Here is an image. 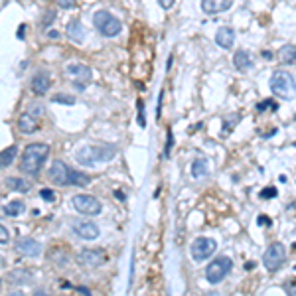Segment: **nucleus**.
Segmentation results:
<instances>
[{"mask_svg":"<svg viewBox=\"0 0 296 296\" xmlns=\"http://www.w3.org/2000/svg\"><path fill=\"white\" fill-rule=\"evenodd\" d=\"M50 156V146L44 142H32L24 148V154H22V162H20V170L24 174L30 176H36L40 174V170L44 168L45 160Z\"/></svg>","mask_w":296,"mask_h":296,"instance_id":"1","label":"nucleus"},{"mask_svg":"<svg viewBox=\"0 0 296 296\" xmlns=\"http://www.w3.org/2000/svg\"><path fill=\"white\" fill-rule=\"evenodd\" d=\"M117 156V148L111 144H99V146H83L75 152V160L85 166H95V164L109 162Z\"/></svg>","mask_w":296,"mask_h":296,"instance_id":"2","label":"nucleus"},{"mask_svg":"<svg viewBox=\"0 0 296 296\" xmlns=\"http://www.w3.org/2000/svg\"><path fill=\"white\" fill-rule=\"evenodd\" d=\"M270 89L279 99H294L296 97V81L288 71H275L270 77Z\"/></svg>","mask_w":296,"mask_h":296,"instance_id":"3","label":"nucleus"},{"mask_svg":"<svg viewBox=\"0 0 296 296\" xmlns=\"http://www.w3.org/2000/svg\"><path fill=\"white\" fill-rule=\"evenodd\" d=\"M93 24H95V28L99 30L105 38H115V36L120 34V30H122L120 20H118L117 16L111 14V12H107V10L95 12V16H93Z\"/></svg>","mask_w":296,"mask_h":296,"instance_id":"4","label":"nucleus"},{"mask_svg":"<svg viewBox=\"0 0 296 296\" xmlns=\"http://www.w3.org/2000/svg\"><path fill=\"white\" fill-rule=\"evenodd\" d=\"M231 259L229 257H219V259H213L206 268V279L211 284H217V282H221L227 275H229V270H231Z\"/></svg>","mask_w":296,"mask_h":296,"instance_id":"5","label":"nucleus"},{"mask_svg":"<svg viewBox=\"0 0 296 296\" xmlns=\"http://www.w3.org/2000/svg\"><path fill=\"white\" fill-rule=\"evenodd\" d=\"M63 73H65V77L73 83V87L79 89V91H83L85 85L91 81V77H93L91 69H89L87 65H83V63H69V65L65 67Z\"/></svg>","mask_w":296,"mask_h":296,"instance_id":"6","label":"nucleus"},{"mask_svg":"<svg viewBox=\"0 0 296 296\" xmlns=\"http://www.w3.org/2000/svg\"><path fill=\"white\" fill-rule=\"evenodd\" d=\"M284 257H286V251H284V245L282 243H273L263 255V265L268 273H275L279 270L284 263Z\"/></svg>","mask_w":296,"mask_h":296,"instance_id":"7","label":"nucleus"},{"mask_svg":"<svg viewBox=\"0 0 296 296\" xmlns=\"http://www.w3.org/2000/svg\"><path fill=\"white\" fill-rule=\"evenodd\" d=\"M73 207L79 211V213H83V215H99L101 209H103L101 202H99L97 198L89 195V193H79V195H75Z\"/></svg>","mask_w":296,"mask_h":296,"instance_id":"8","label":"nucleus"},{"mask_svg":"<svg viewBox=\"0 0 296 296\" xmlns=\"http://www.w3.org/2000/svg\"><path fill=\"white\" fill-rule=\"evenodd\" d=\"M217 249V243L213 241V239H209V237H200V239H195L192 243V257L195 263H202V261H206L209 259L213 253Z\"/></svg>","mask_w":296,"mask_h":296,"instance_id":"9","label":"nucleus"},{"mask_svg":"<svg viewBox=\"0 0 296 296\" xmlns=\"http://www.w3.org/2000/svg\"><path fill=\"white\" fill-rule=\"evenodd\" d=\"M69 174H71V168L65 162H61V160H56L47 170L50 180L54 184H58V186H69Z\"/></svg>","mask_w":296,"mask_h":296,"instance_id":"10","label":"nucleus"},{"mask_svg":"<svg viewBox=\"0 0 296 296\" xmlns=\"http://www.w3.org/2000/svg\"><path fill=\"white\" fill-rule=\"evenodd\" d=\"M77 261L85 266H101L107 263L105 249H83L77 255Z\"/></svg>","mask_w":296,"mask_h":296,"instance_id":"11","label":"nucleus"},{"mask_svg":"<svg viewBox=\"0 0 296 296\" xmlns=\"http://www.w3.org/2000/svg\"><path fill=\"white\" fill-rule=\"evenodd\" d=\"M50 87H52V75L47 73V71H38V73L30 79V89H32L34 95H40L42 97V95L47 93Z\"/></svg>","mask_w":296,"mask_h":296,"instance_id":"12","label":"nucleus"},{"mask_svg":"<svg viewBox=\"0 0 296 296\" xmlns=\"http://www.w3.org/2000/svg\"><path fill=\"white\" fill-rule=\"evenodd\" d=\"M40 125H42V118L32 115V113H24L18 118V129L22 134H34L40 129Z\"/></svg>","mask_w":296,"mask_h":296,"instance_id":"13","label":"nucleus"},{"mask_svg":"<svg viewBox=\"0 0 296 296\" xmlns=\"http://www.w3.org/2000/svg\"><path fill=\"white\" fill-rule=\"evenodd\" d=\"M73 231L81 239H87V241H93L99 237V227L95 225L93 221H79L73 223Z\"/></svg>","mask_w":296,"mask_h":296,"instance_id":"14","label":"nucleus"},{"mask_svg":"<svg viewBox=\"0 0 296 296\" xmlns=\"http://www.w3.org/2000/svg\"><path fill=\"white\" fill-rule=\"evenodd\" d=\"M16 251H20L26 257H38L42 255V245L36 239H20L16 243Z\"/></svg>","mask_w":296,"mask_h":296,"instance_id":"15","label":"nucleus"},{"mask_svg":"<svg viewBox=\"0 0 296 296\" xmlns=\"http://www.w3.org/2000/svg\"><path fill=\"white\" fill-rule=\"evenodd\" d=\"M233 0H202V8L206 14H219L229 10Z\"/></svg>","mask_w":296,"mask_h":296,"instance_id":"16","label":"nucleus"},{"mask_svg":"<svg viewBox=\"0 0 296 296\" xmlns=\"http://www.w3.org/2000/svg\"><path fill=\"white\" fill-rule=\"evenodd\" d=\"M235 42V32L233 28H227V26H223V28L217 30V34H215V44L223 47V50H229L231 45Z\"/></svg>","mask_w":296,"mask_h":296,"instance_id":"17","label":"nucleus"},{"mask_svg":"<svg viewBox=\"0 0 296 296\" xmlns=\"http://www.w3.org/2000/svg\"><path fill=\"white\" fill-rule=\"evenodd\" d=\"M233 65H235L239 71H249L253 67V59L245 50H239L235 56H233Z\"/></svg>","mask_w":296,"mask_h":296,"instance_id":"18","label":"nucleus"},{"mask_svg":"<svg viewBox=\"0 0 296 296\" xmlns=\"http://www.w3.org/2000/svg\"><path fill=\"white\" fill-rule=\"evenodd\" d=\"M67 34H69V38L75 40V42H83V38H85V28H83V24H81L79 20H71V22L67 24Z\"/></svg>","mask_w":296,"mask_h":296,"instance_id":"19","label":"nucleus"},{"mask_svg":"<svg viewBox=\"0 0 296 296\" xmlns=\"http://www.w3.org/2000/svg\"><path fill=\"white\" fill-rule=\"evenodd\" d=\"M16 154H18V148H16V144L4 148V150L0 152V168H8V166H12L14 160H16Z\"/></svg>","mask_w":296,"mask_h":296,"instance_id":"20","label":"nucleus"},{"mask_svg":"<svg viewBox=\"0 0 296 296\" xmlns=\"http://www.w3.org/2000/svg\"><path fill=\"white\" fill-rule=\"evenodd\" d=\"M24 209H26V206H24V202H22V200L8 202L6 206L2 207V211H4L6 215H10V217H18V215H22V213H24Z\"/></svg>","mask_w":296,"mask_h":296,"instance_id":"21","label":"nucleus"},{"mask_svg":"<svg viewBox=\"0 0 296 296\" xmlns=\"http://www.w3.org/2000/svg\"><path fill=\"white\" fill-rule=\"evenodd\" d=\"M91 184V178L87 174H83V172H77L71 168V174H69V186H81V188H85Z\"/></svg>","mask_w":296,"mask_h":296,"instance_id":"22","label":"nucleus"},{"mask_svg":"<svg viewBox=\"0 0 296 296\" xmlns=\"http://www.w3.org/2000/svg\"><path fill=\"white\" fill-rule=\"evenodd\" d=\"M6 186L10 188V190H14V192H28L30 190V184L26 180H22V178H6Z\"/></svg>","mask_w":296,"mask_h":296,"instance_id":"23","label":"nucleus"},{"mask_svg":"<svg viewBox=\"0 0 296 296\" xmlns=\"http://www.w3.org/2000/svg\"><path fill=\"white\" fill-rule=\"evenodd\" d=\"M279 54H281L282 63H296V45H292V44L282 45Z\"/></svg>","mask_w":296,"mask_h":296,"instance_id":"24","label":"nucleus"},{"mask_svg":"<svg viewBox=\"0 0 296 296\" xmlns=\"http://www.w3.org/2000/svg\"><path fill=\"white\" fill-rule=\"evenodd\" d=\"M207 174V160L204 158H198L195 162L192 164V176L193 178H202Z\"/></svg>","mask_w":296,"mask_h":296,"instance_id":"25","label":"nucleus"},{"mask_svg":"<svg viewBox=\"0 0 296 296\" xmlns=\"http://www.w3.org/2000/svg\"><path fill=\"white\" fill-rule=\"evenodd\" d=\"M10 281L16 284H24V282H30V275L26 270H14V273H10Z\"/></svg>","mask_w":296,"mask_h":296,"instance_id":"26","label":"nucleus"},{"mask_svg":"<svg viewBox=\"0 0 296 296\" xmlns=\"http://www.w3.org/2000/svg\"><path fill=\"white\" fill-rule=\"evenodd\" d=\"M52 101L59 105H75V97L73 95H67V93H58V95H54Z\"/></svg>","mask_w":296,"mask_h":296,"instance_id":"27","label":"nucleus"},{"mask_svg":"<svg viewBox=\"0 0 296 296\" xmlns=\"http://www.w3.org/2000/svg\"><path fill=\"white\" fill-rule=\"evenodd\" d=\"M54 18H56V12H54V10H45L44 18H42V26H44V28H50V26L54 24Z\"/></svg>","mask_w":296,"mask_h":296,"instance_id":"28","label":"nucleus"},{"mask_svg":"<svg viewBox=\"0 0 296 296\" xmlns=\"http://www.w3.org/2000/svg\"><path fill=\"white\" fill-rule=\"evenodd\" d=\"M40 195H42V200L47 202V204H54V202H56V192L50 190V188H44V190L40 192Z\"/></svg>","mask_w":296,"mask_h":296,"instance_id":"29","label":"nucleus"},{"mask_svg":"<svg viewBox=\"0 0 296 296\" xmlns=\"http://www.w3.org/2000/svg\"><path fill=\"white\" fill-rule=\"evenodd\" d=\"M138 125L144 129L146 127V118H144V103L138 101Z\"/></svg>","mask_w":296,"mask_h":296,"instance_id":"30","label":"nucleus"},{"mask_svg":"<svg viewBox=\"0 0 296 296\" xmlns=\"http://www.w3.org/2000/svg\"><path fill=\"white\" fill-rule=\"evenodd\" d=\"M10 241V233H8V229L0 223V243H8Z\"/></svg>","mask_w":296,"mask_h":296,"instance_id":"31","label":"nucleus"},{"mask_svg":"<svg viewBox=\"0 0 296 296\" xmlns=\"http://www.w3.org/2000/svg\"><path fill=\"white\" fill-rule=\"evenodd\" d=\"M277 195V188H265L263 192H261V198L263 200H270V198H275Z\"/></svg>","mask_w":296,"mask_h":296,"instance_id":"32","label":"nucleus"},{"mask_svg":"<svg viewBox=\"0 0 296 296\" xmlns=\"http://www.w3.org/2000/svg\"><path fill=\"white\" fill-rule=\"evenodd\" d=\"M56 4L61 6V8H65V10H69V8H75V0H56Z\"/></svg>","mask_w":296,"mask_h":296,"instance_id":"33","label":"nucleus"},{"mask_svg":"<svg viewBox=\"0 0 296 296\" xmlns=\"http://www.w3.org/2000/svg\"><path fill=\"white\" fill-rule=\"evenodd\" d=\"M284 290L288 296H296V282H286L284 284Z\"/></svg>","mask_w":296,"mask_h":296,"instance_id":"34","label":"nucleus"},{"mask_svg":"<svg viewBox=\"0 0 296 296\" xmlns=\"http://www.w3.org/2000/svg\"><path fill=\"white\" fill-rule=\"evenodd\" d=\"M174 2H176V0H158V4L162 6L164 10H170V8L174 6Z\"/></svg>","mask_w":296,"mask_h":296,"instance_id":"35","label":"nucleus"},{"mask_svg":"<svg viewBox=\"0 0 296 296\" xmlns=\"http://www.w3.org/2000/svg\"><path fill=\"white\" fill-rule=\"evenodd\" d=\"M170 148H172V131H168V142H166V156H170Z\"/></svg>","mask_w":296,"mask_h":296,"instance_id":"36","label":"nucleus"},{"mask_svg":"<svg viewBox=\"0 0 296 296\" xmlns=\"http://www.w3.org/2000/svg\"><path fill=\"white\" fill-rule=\"evenodd\" d=\"M47 38H50V40H58L59 32H56V30H50V32H47Z\"/></svg>","mask_w":296,"mask_h":296,"instance_id":"37","label":"nucleus"},{"mask_svg":"<svg viewBox=\"0 0 296 296\" xmlns=\"http://www.w3.org/2000/svg\"><path fill=\"white\" fill-rule=\"evenodd\" d=\"M24 30H26V26H24V24H22V26L18 28V36H16L18 40H24Z\"/></svg>","mask_w":296,"mask_h":296,"instance_id":"38","label":"nucleus"},{"mask_svg":"<svg viewBox=\"0 0 296 296\" xmlns=\"http://www.w3.org/2000/svg\"><path fill=\"white\" fill-rule=\"evenodd\" d=\"M77 290H79V292H81V294H83V296H91V292H89V288H85V286H79Z\"/></svg>","mask_w":296,"mask_h":296,"instance_id":"39","label":"nucleus"},{"mask_svg":"<svg viewBox=\"0 0 296 296\" xmlns=\"http://www.w3.org/2000/svg\"><path fill=\"white\" fill-rule=\"evenodd\" d=\"M265 223H268V225H270V219H268V217H265V215H261V217H259V225H265Z\"/></svg>","mask_w":296,"mask_h":296,"instance_id":"40","label":"nucleus"},{"mask_svg":"<svg viewBox=\"0 0 296 296\" xmlns=\"http://www.w3.org/2000/svg\"><path fill=\"white\" fill-rule=\"evenodd\" d=\"M34 296H52V294H47L45 290H42V288H40V290H36V292H34Z\"/></svg>","mask_w":296,"mask_h":296,"instance_id":"41","label":"nucleus"},{"mask_svg":"<svg viewBox=\"0 0 296 296\" xmlns=\"http://www.w3.org/2000/svg\"><path fill=\"white\" fill-rule=\"evenodd\" d=\"M263 58L270 61V59H273V54H270V52H263Z\"/></svg>","mask_w":296,"mask_h":296,"instance_id":"42","label":"nucleus"},{"mask_svg":"<svg viewBox=\"0 0 296 296\" xmlns=\"http://www.w3.org/2000/svg\"><path fill=\"white\" fill-rule=\"evenodd\" d=\"M8 296H24V292H20V290H14V292H10Z\"/></svg>","mask_w":296,"mask_h":296,"instance_id":"43","label":"nucleus"},{"mask_svg":"<svg viewBox=\"0 0 296 296\" xmlns=\"http://www.w3.org/2000/svg\"><path fill=\"white\" fill-rule=\"evenodd\" d=\"M0 266H4V257L0 255Z\"/></svg>","mask_w":296,"mask_h":296,"instance_id":"44","label":"nucleus"}]
</instances>
